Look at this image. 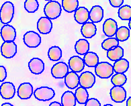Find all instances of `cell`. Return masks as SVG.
<instances>
[{"label":"cell","mask_w":131,"mask_h":106,"mask_svg":"<svg viewBox=\"0 0 131 106\" xmlns=\"http://www.w3.org/2000/svg\"><path fill=\"white\" fill-rule=\"evenodd\" d=\"M118 17L122 20H130L131 19V6L128 5H124L119 8Z\"/></svg>","instance_id":"cell-31"},{"label":"cell","mask_w":131,"mask_h":106,"mask_svg":"<svg viewBox=\"0 0 131 106\" xmlns=\"http://www.w3.org/2000/svg\"><path fill=\"white\" fill-rule=\"evenodd\" d=\"M126 106H131V96L126 101Z\"/></svg>","instance_id":"cell-38"},{"label":"cell","mask_w":131,"mask_h":106,"mask_svg":"<svg viewBox=\"0 0 131 106\" xmlns=\"http://www.w3.org/2000/svg\"><path fill=\"white\" fill-rule=\"evenodd\" d=\"M118 30L117 22L112 18H108L105 20L103 24V32L106 36L109 38L116 35Z\"/></svg>","instance_id":"cell-13"},{"label":"cell","mask_w":131,"mask_h":106,"mask_svg":"<svg viewBox=\"0 0 131 106\" xmlns=\"http://www.w3.org/2000/svg\"><path fill=\"white\" fill-rule=\"evenodd\" d=\"M14 15V6L10 2H6L1 7L0 20L2 23L8 24L12 22Z\"/></svg>","instance_id":"cell-2"},{"label":"cell","mask_w":131,"mask_h":106,"mask_svg":"<svg viewBox=\"0 0 131 106\" xmlns=\"http://www.w3.org/2000/svg\"><path fill=\"white\" fill-rule=\"evenodd\" d=\"M69 67L64 62H59L54 64L51 68L52 76L55 79H63L69 73Z\"/></svg>","instance_id":"cell-5"},{"label":"cell","mask_w":131,"mask_h":106,"mask_svg":"<svg viewBox=\"0 0 131 106\" xmlns=\"http://www.w3.org/2000/svg\"><path fill=\"white\" fill-rule=\"evenodd\" d=\"M127 81V77L124 73H116L111 78V83L114 86H122Z\"/></svg>","instance_id":"cell-32"},{"label":"cell","mask_w":131,"mask_h":106,"mask_svg":"<svg viewBox=\"0 0 131 106\" xmlns=\"http://www.w3.org/2000/svg\"><path fill=\"white\" fill-rule=\"evenodd\" d=\"M1 96L4 99H11L16 94V87L11 82L2 83L0 86Z\"/></svg>","instance_id":"cell-10"},{"label":"cell","mask_w":131,"mask_h":106,"mask_svg":"<svg viewBox=\"0 0 131 106\" xmlns=\"http://www.w3.org/2000/svg\"><path fill=\"white\" fill-rule=\"evenodd\" d=\"M77 99L72 91H65L61 96V104L63 106H75Z\"/></svg>","instance_id":"cell-21"},{"label":"cell","mask_w":131,"mask_h":106,"mask_svg":"<svg viewBox=\"0 0 131 106\" xmlns=\"http://www.w3.org/2000/svg\"><path fill=\"white\" fill-rule=\"evenodd\" d=\"M69 69L75 73L81 72L85 68L84 60L78 56H73L69 58L68 63Z\"/></svg>","instance_id":"cell-14"},{"label":"cell","mask_w":131,"mask_h":106,"mask_svg":"<svg viewBox=\"0 0 131 106\" xmlns=\"http://www.w3.org/2000/svg\"><path fill=\"white\" fill-rule=\"evenodd\" d=\"M1 37L4 42H14L16 38V29L12 26L5 24L1 29Z\"/></svg>","instance_id":"cell-11"},{"label":"cell","mask_w":131,"mask_h":106,"mask_svg":"<svg viewBox=\"0 0 131 106\" xmlns=\"http://www.w3.org/2000/svg\"><path fill=\"white\" fill-rule=\"evenodd\" d=\"M96 32L97 28L93 22H87L81 26V33L85 38H92L96 34Z\"/></svg>","instance_id":"cell-18"},{"label":"cell","mask_w":131,"mask_h":106,"mask_svg":"<svg viewBox=\"0 0 131 106\" xmlns=\"http://www.w3.org/2000/svg\"><path fill=\"white\" fill-rule=\"evenodd\" d=\"M123 56H124V49L120 46L115 47L113 49L108 50L107 52V57L112 61H117L122 58Z\"/></svg>","instance_id":"cell-23"},{"label":"cell","mask_w":131,"mask_h":106,"mask_svg":"<svg viewBox=\"0 0 131 106\" xmlns=\"http://www.w3.org/2000/svg\"><path fill=\"white\" fill-rule=\"evenodd\" d=\"M119 46V41L116 38L110 37L105 39L102 43V47L105 50H110L113 49L115 47Z\"/></svg>","instance_id":"cell-30"},{"label":"cell","mask_w":131,"mask_h":106,"mask_svg":"<svg viewBox=\"0 0 131 106\" xmlns=\"http://www.w3.org/2000/svg\"><path fill=\"white\" fill-rule=\"evenodd\" d=\"M45 1H48V2H50V1H54V0H45Z\"/></svg>","instance_id":"cell-42"},{"label":"cell","mask_w":131,"mask_h":106,"mask_svg":"<svg viewBox=\"0 0 131 106\" xmlns=\"http://www.w3.org/2000/svg\"><path fill=\"white\" fill-rule=\"evenodd\" d=\"M113 67L116 73H124L128 70L129 62L125 58H121L115 62Z\"/></svg>","instance_id":"cell-25"},{"label":"cell","mask_w":131,"mask_h":106,"mask_svg":"<svg viewBox=\"0 0 131 106\" xmlns=\"http://www.w3.org/2000/svg\"><path fill=\"white\" fill-rule=\"evenodd\" d=\"M75 50L79 55H85L89 52L90 43L85 39H79L76 42L75 45Z\"/></svg>","instance_id":"cell-22"},{"label":"cell","mask_w":131,"mask_h":106,"mask_svg":"<svg viewBox=\"0 0 131 106\" xmlns=\"http://www.w3.org/2000/svg\"><path fill=\"white\" fill-rule=\"evenodd\" d=\"M75 20L79 24L87 23L90 19V11L85 7H79L74 14Z\"/></svg>","instance_id":"cell-17"},{"label":"cell","mask_w":131,"mask_h":106,"mask_svg":"<svg viewBox=\"0 0 131 106\" xmlns=\"http://www.w3.org/2000/svg\"><path fill=\"white\" fill-rule=\"evenodd\" d=\"M128 27L130 30H131V19L129 20V23H128Z\"/></svg>","instance_id":"cell-40"},{"label":"cell","mask_w":131,"mask_h":106,"mask_svg":"<svg viewBox=\"0 0 131 106\" xmlns=\"http://www.w3.org/2000/svg\"><path fill=\"white\" fill-rule=\"evenodd\" d=\"M79 6L78 0H63L62 7L67 13H73L75 11Z\"/></svg>","instance_id":"cell-27"},{"label":"cell","mask_w":131,"mask_h":106,"mask_svg":"<svg viewBox=\"0 0 131 106\" xmlns=\"http://www.w3.org/2000/svg\"><path fill=\"white\" fill-rule=\"evenodd\" d=\"M104 106H114V105H112L111 104H106V105H104Z\"/></svg>","instance_id":"cell-41"},{"label":"cell","mask_w":131,"mask_h":106,"mask_svg":"<svg viewBox=\"0 0 131 106\" xmlns=\"http://www.w3.org/2000/svg\"><path fill=\"white\" fill-rule=\"evenodd\" d=\"M24 42L29 48H36L41 43V37L34 31H29L24 35Z\"/></svg>","instance_id":"cell-6"},{"label":"cell","mask_w":131,"mask_h":106,"mask_svg":"<svg viewBox=\"0 0 131 106\" xmlns=\"http://www.w3.org/2000/svg\"><path fill=\"white\" fill-rule=\"evenodd\" d=\"M39 4L37 0H26L24 8L28 13H34L38 10Z\"/></svg>","instance_id":"cell-33"},{"label":"cell","mask_w":131,"mask_h":106,"mask_svg":"<svg viewBox=\"0 0 131 106\" xmlns=\"http://www.w3.org/2000/svg\"><path fill=\"white\" fill-rule=\"evenodd\" d=\"M17 46L14 42H4L1 46V54L6 58H12L16 54Z\"/></svg>","instance_id":"cell-7"},{"label":"cell","mask_w":131,"mask_h":106,"mask_svg":"<svg viewBox=\"0 0 131 106\" xmlns=\"http://www.w3.org/2000/svg\"><path fill=\"white\" fill-rule=\"evenodd\" d=\"M34 97L41 101H50L54 97L55 92L51 87H40L36 89L34 91Z\"/></svg>","instance_id":"cell-4"},{"label":"cell","mask_w":131,"mask_h":106,"mask_svg":"<svg viewBox=\"0 0 131 106\" xmlns=\"http://www.w3.org/2000/svg\"><path fill=\"white\" fill-rule=\"evenodd\" d=\"M17 93L21 99H28L34 94L32 85L30 83H23L18 87Z\"/></svg>","instance_id":"cell-12"},{"label":"cell","mask_w":131,"mask_h":106,"mask_svg":"<svg viewBox=\"0 0 131 106\" xmlns=\"http://www.w3.org/2000/svg\"><path fill=\"white\" fill-rule=\"evenodd\" d=\"M85 106H101V103L97 99L90 98L85 103Z\"/></svg>","instance_id":"cell-34"},{"label":"cell","mask_w":131,"mask_h":106,"mask_svg":"<svg viewBox=\"0 0 131 106\" xmlns=\"http://www.w3.org/2000/svg\"><path fill=\"white\" fill-rule=\"evenodd\" d=\"M104 18V9L101 6H94L90 11V20L93 23H99Z\"/></svg>","instance_id":"cell-20"},{"label":"cell","mask_w":131,"mask_h":106,"mask_svg":"<svg viewBox=\"0 0 131 106\" xmlns=\"http://www.w3.org/2000/svg\"><path fill=\"white\" fill-rule=\"evenodd\" d=\"M28 68L32 73L40 75L45 70V63L40 58H33L29 61Z\"/></svg>","instance_id":"cell-16"},{"label":"cell","mask_w":131,"mask_h":106,"mask_svg":"<svg viewBox=\"0 0 131 106\" xmlns=\"http://www.w3.org/2000/svg\"><path fill=\"white\" fill-rule=\"evenodd\" d=\"M52 23L50 19L47 17H41L37 22V29L40 34H48L51 32Z\"/></svg>","instance_id":"cell-15"},{"label":"cell","mask_w":131,"mask_h":106,"mask_svg":"<svg viewBox=\"0 0 131 106\" xmlns=\"http://www.w3.org/2000/svg\"><path fill=\"white\" fill-rule=\"evenodd\" d=\"M95 83V75L90 71H85L79 76V85L83 88H92Z\"/></svg>","instance_id":"cell-8"},{"label":"cell","mask_w":131,"mask_h":106,"mask_svg":"<svg viewBox=\"0 0 131 106\" xmlns=\"http://www.w3.org/2000/svg\"><path fill=\"white\" fill-rule=\"evenodd\" d=\"M130 37V30L126 26H120L118 28L116 38L120 42L126 41Z\"/></svg>","instance_id":"cell-29"},{"label":"cell","mask_w":131,"mask_h":106,"mask_svg":"<svg viewBox=\"0 0 131 106\" xmlns=\"http://www.w3.org/2000/svg\"><path fill=\"white\" fill-rule=\"evenodd\" d=\"M7 77V72H6V68L1 65L0 66V81L3 82L6 80Z\"/></svg>","instance_id":"cell-35"},{"label":"cell","mask_w":131,"mask_h":106,"mask_svg":"<svg viewBox=\"0 0 131 106\" xmlns=\"http://www.w3.org/2000/svg\"><path fill=\"white\" fill-rule=\"evenodd\" d=\"M110 94L112 100L115 103H122L126 98V91L122 86H114Z\"/></svg>","instance_id":"cell-9"},{"label":"cell","mask_w":131,"mask_h":106,"mask_svg":"<svg viewBox=\"0 0 131 106\" xmlns=\"http://www.w3.org/2000/svg\"><path fill=\"white\" fill-rule=\"evenodd\" d=\"M109 2L112 7H120L124 3V0H109Z\"/></svg>","instance_id":"cell-36"},{"label":"cell","mask_w":131,"mask_h":106,"mask_svg":"<svg viewBox=\"0 0 131 106\" xmlns=\"http://www.w3.org/2000/svg\"><path fill=\"white\" fill-rule=\"evenodd\" d=\"M65 83L69 89H74L77 88L79 85V76L77 74V73L69 72V73L65 77Z\"/></svg>","instance_id":"cell-19"},{"label":"cell","mask_w":131,"mask_h":106,"mask_svg":"<svg viewBox=\"0 0 131 106\" xmlns=\"http://www.w3.org/2000/svg\"><path fill=\"white\" fill-rule=\"evenodd\" d=\"M49 106H63L61 103H60L59 102H57V101H54V102L50 103Z\"/></svg>","instance_id":"cell-37"},{"label":"cell","mask_w":131,"mask_h":106,"mask_svg":"<svg viewBox=\"0 0 131 106\" xmlns=\"http://www.w3.org/2000/svg\"><path fill=\"white\" fill-rule=\"evenodd\" d=\"M114 72V67L108 62H100L95 67V75L101 79H109Z\"/></svg>","instance_id":"cell-3"},{"label":"cell","mask_w":131,"mask_h":106,"mask_svg":"<svg viewBox=\"0 0 131 106\" xmlns=\"http://www.w3.org/2000/svg\"><path fill=\"white\" fill-rule=\"evenodd\" d=\"M1 106H14L12 104L9 103H4Z\"/></svg>","instance_id":"cell-39"},{"label":"cell","mask_w":131,"mask_h":106,"mask_svg":"<svg viewBox=\"0 0 131 106\" xmlns=\"http://www.w3.org/2000/svg\"><path fill=\"white\" fill-rule=\"evenodd\" d=\"M75 95L77 101L79 104H85V103L89 99V93L87 91V89L83 88L82 87H79L76 89Z\"/></svg>","instance_id":"cell-26"},{"label":"cell","mask_w":131,"mask_h":106,"mask_svg":"<svg viewBox=\"0 0 131 106\" xmlns=\"http://www.w3.org/2000/svg\"><path fill=\"white\" fill-rule=\"evenodd\" d=\"M61 4L56 1H50L45 5L44 7V13L46 17L50 20H55L61 16Z\"/></svg>","instance_id":"cell-1"},{"label":"cell","mask_w":131,"mask_h":106,"mask_svg":"<svg viewBox=\"0 0 131 106\" xmlns=\"http://www.w3.org/2000/svg\"><path fill=\"white\" fill-rule=\"evenodd\" d=\"M48 56L50 61H58L62 57V50L57 46H53L49 49Z\"/></svg>","instance_id":"cell-28"},{"label":"cell","mask_w":131,"mask_h":106,"mask_svg":"<svg viewBox=\"0 0 131 106\" xmlns=\"http://www.w3.org/2000/svg\"><path fill=\"white\" fill-rule=\"evenodd\" d=\"M85 64L88 67H95L99 63V57L96 53L89 52L84 55Z\"/></svg>","instance_id":"cell-24"}]
</instances>
